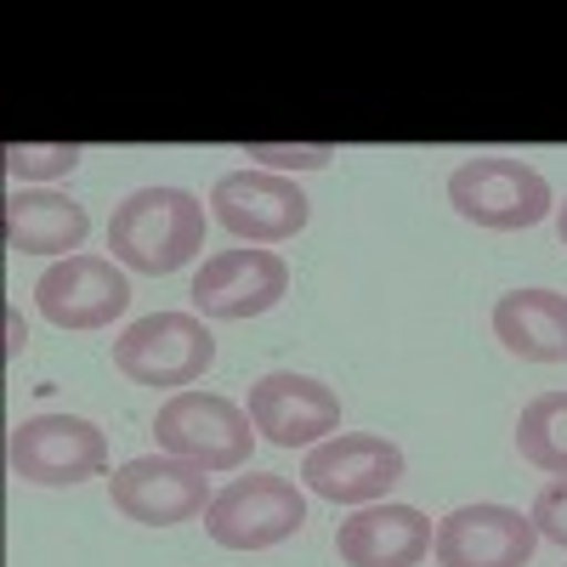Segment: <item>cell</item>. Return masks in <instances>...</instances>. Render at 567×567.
Here are the masks:
<instances>
[{"mask_svg": "<svg viewBox=\"0 0 567 567\" xmlns=\"http://www.w3.org/2000/svg\"><path fill=\"white\" fill-rule=\"evenodd\" d=\"M109 250L131 272L165 278L205 250V205L187 187H136L109 221Z\"/></svg>", "mask_w": 567, "mask_h": 567, "instance_id": "6da1fadb", "label": "cell"}, {"mask_svg": "<svg viewBox=\"0 0 567 567\" xmlns=\"http://www.w3.org/2000/svg\"><path fill=\"white\" fill-rule=\"evenodd\" d=\"M210 363H216V336L205 329L199 312H148L125 323L114 341V369L125 381L171 392V398L205 381Z\"/></svg>", "mask_w": 567, "mask_h": 567, "instance_id": "7a4b0ae2", "label": "cell"}, {"mask_svg": "<svg viewBox=\"0 0 567 567\" xmlns=\"http://www.w3.org/2000/svg\"><path fill=\"white\" fill-rule=\"evenodd\" d=\"M154 437H159V454H176V460L199 465V471H239L250 460L256 425L233 398L187 386V392L159 403Z\"/></svg>", "mask_w": 567, "mask_h": 567, "instance_id": "3957f363", "label": "cell"}, {"mask_svg": "<svg viewBox=\"0 0 567 567\" xmlns=\"http://www.w3.org/2000/svg\"><path fill=\"white\" fill-rule=\"evenodd\" d=\"M449 205L477 221L488 233H523L539 227L550 216V182L528 165V159H505V154H483L465 159L449 176Z\"/></svg>", "mask_w": 567, "mask_h": 567, "instance_id": "277c9868", "label": "cell"}, {"mask_svg": "<svg viewBox=\"0 0 567 567\" xmlns=\"http://www.w3.org/2000/svg\"><path fill=\"white\" fill-rule=\"evenodd\" d=\"M307 523V499L290 477H267V471H250V477L227 483L210 511H205V534L221 550H267L284 545L290 534H301Z\"/></svg>", "mask_w": 567, "mask_h": 567, "instance_id": "5b68a950", "label": "cell"}, {"mask_svg": "<svg viewBox=\"0 0 567 567\" xmlns=\"http://www.w3.org/2000/svg\"><path fill=\"white\" fill-rule=\"evenodd\" d=\"M109 499L120 516H131L142 528H176V523L205 516L216 494L199 465H187L176 454H142V460H125L109 477Z\"/></svg>", "mask_w": 567, "mask_h": 567, "instance_id": "8992f818", "label": "cell"}, {"mask_svg": "<svg viewBox=\"0 0 567 567\" xmlns=\"http://www.w3.org/2000/svg\"><path fill=\"white\" fill-rule=\"evenodd\" d=\"M12 471L34 488H74L109 465V437L80 414H34L12 425Z\"/></svg>", "mask_w": 567, "mask_h": 567, "instance_id": "52a82bcc", "label": "cell"}, {"mask_svg": "<svg viewBox=\"0 0 567 567\" xmlns=\"http://www.w3.org/2000/svg\"><path fill=\"white\" fill-rule=\"evenodd\" d=\"M210 216L245 245H284L312 216V199L278 171H227L210 187Z\"/></svg>", "mask_w": 567, "mask_h": 567, "instance_id": "ba28073f", "label": "cell"}, {"mask_svg": "<svg viewBox=\"0 0 567 567\" xmlns=\"http://www.w3.org/2000/svg\"><path fill=\"white\" fill-rule=\"evenodd\" d=\"M301 483L318 499H336V505H369L403 483V449L386 437H369V432H336L323 437L318 449H307L301 460Z\"/></svg>", "mask_w": 567, "mask_h": 567, "instance_id": "9c48e42d", "label": "cell"}, {"mask_svg": "<svg viewBox=\"0 0 567 567\" xmlns=\"http://www.w3.org/2000/svg\"><path fill=\"white\" fill-rule=\"evenodd\" d=\"M250 425L272 449H318L323 437L341 432V398L312 374L272 369L250 386Z\"/></svg>", "mask_w": 567, "mask_h": 567, "instance_id": "30bf717a", "label": "cell"}, {"mask_svg": "<svg viewBox=\"0 0 567 567\" xmlns=\"http://www.w3.org/2000/svg\"><path fill=\"white\" fill-rule=\"evenodd\" d=\"M437 567H528L539 550L534 516L511 505H460L437 523Z\"/></svg>", "mask_w": 567, "mask_h": 567, "instance_id": "8fae6325", "label": "cell"}, {"mask_svg": "<svg viewBox=\"0 0 567 567\" xmlns=\"http://www.w3.org/2000/svg\"><path fill=\"white\" fill-rule=\"evenodd\" d=\"M34 307L58 329H109L131 307V278L109 256H69L40 272Z\"/></svg>", "mask_w": 567, "mask_h": 567, "instance_id": "7c38bea8", "label": "cell"}, {"mask_svg": "<svg viewBox=\"0 0 567 567\" xmlns=\"http://www.w3.org/2000/svg\"><path fill=\"white\" fill-rule=\"evenodd\" d=\"M290 290V267L272 250H221L194 272V312L199 318H227L245 323L261 318Z\"/></svg>", "mask_w": 567, "mask_h": 567, "instance_id": "4fadbf2b", "label": "cell"}, {"mask_svg": "<svg viewBox=\"0 0 567 567\" xmlns=\"http://www.w3.org/2000/svg\"><path fill=\"white\" fill-rule=\"evenodd\" d=\"M432 523L414 505H363L336 534V556L347 567H420L432 550Z\"/></svg>", "mask_w": 567, "mask_h": 567, "instance_id": "5bb4252c", "label": "cell"}, {"mask_svg": "<svg viewBox=\"0 0 567 567\" xmlns=\"http://www.w3.org/2000/svg\"><path fill=\"white\" fill-rule=\"evenodd\" d=\"M91 233L85 205L63 199V194H45V187H18L7 199V250L18 256H80Z\"/></svg>", "mask_w": 567, "mask_h": 567, "instance_id": "9a60e30c", "label": "cell"}, {"mask_svg": "<svg viewBox=\"0 0 567 567\" xmlns=\"http://www.w3.org/2000/svg\"><path fill=\"white\" fill-rule=\"evenodd\" d=\"M494 336L523 363H567V296L511 290L494 301Z\"/></svg>", "mask_w": 567, "mask_h": 567, "instance_id": "2e32d148", "label": "cell"}, {"mask_svg": "<svg viewBox=\"0 0 567 567\" xmlns=\"http://www.w3.org/2000/svg\"><path fill=\"white\" fill-rule=\"evenodd\" d=\"M516 449L545 477H567V392H539L516 414Z\"/></svg>", "mask_w": 567, "mask_h": 567, "instance_id": "e0dca14e", "label": "cell"}, {"mask_svg": "<svg viewBox=\"0 0 567 567\" xmlns=\"http://www.w3.org/2000/svg\"><path fill=\"white\" fill-rule=\"evenodd\" d=\"M12 182H45V176H69L80 165V142H12L0 154Z\"/></svg>", "mask_w": 567, "mask_h": 567, "instance_id": "ac0fdd59", "label": "cell"}, {"mask_svg": "<svg viewBox=\"0 0 567 567\" xmlns=\"http://www.w3.org/2000/svg\"><path fill=\"white\" fill-rule=\"evenodd\" d=\"M245 159L267 165V171H323L336 159V142H301V148H272V142H245Z\"/></svg>", "mask_w": 567, "mask_h": 567, "instance_id": "d6986e66", "label": "cell"}, {"mask_svg": "<svg viewBox=\"0 0 567 567\" xmlns=\"http://www.w3.org/2000/svg\"><path fill=\"white\" fill-rule=\"evenodd\" d=\"M534 528H539V539H550V545H561L567 550V477H556V483H545L539 494H534Z\"/></svg>", "mask_w": 567, "mask_h": 567, "instance_id": "ffe728a7", "label": "cell"}, {"mask_svg": "<svg viewBox=\"0 0 567 567\" xmlns=\"http://www.w3.org/2000/svg\"><path fill=\"white\" fill-rule=\"evenodd\" d=\"M7 329H12V341H7V358H18V352H23V341H29V336H23V323H18V312H7Z\"/></svg>", "mask_w": 567, "mask_h": 567, "instance_id": "44dd1931", "label": "cell"}, {"mask_svg": "<svg viewBox=\"0 0 567 567\" xmlns=\"http://www.w3.org/2000/svg\"><path fill=\"white\" fill-rule=\"evenodd\" d=\"M556 239H561V245H567V205H561V210H556Z\"/></svg>", "mask_w": 567, "mask_h": 567, "instance_id": "7402d4cb", "label": "cell"}]
</instances>
